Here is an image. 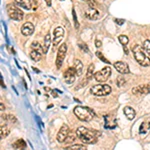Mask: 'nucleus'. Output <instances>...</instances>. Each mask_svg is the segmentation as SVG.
Here are the masks:
<instances>
[{
  "mask_svg": "<svg viewBox=\"0 0 150 150\" xmlns=\"http://www.w3.org/2000/svg\"><path fill=\"white\" fill-rule=\"evenodd\" d=\"M30 57L31 59L33 60V61L35 62H38L41 60V58H42V53H40L39 51H36V50L32 49L30 52Z\"/></svg>",
  "mask_w": 150,
  "mask_h": 150,
  "instance_id": "nucleus-21",
  "label": "nucleus"
},
{
  "mask_svg": "<svg viewBox=\"0 0 150 150\" xmlns=\"http://www.w3.org/2000/svg\"><path fill=\"white\" fill-rule=\"evenodd\" d=\"M114 68L121 74H128L130 72L129 66L127 65V63H125V62H123V61L115 62V63H114Z\"/></svg>",
  "mask_w": 150,
  "mask_h": 150,
  "instance_id": "nucleus-11",
  "label": "nucleus"
},
{
  "mask_svg": "<svg viewBox=\"0 0 150 150\" xmlns=\"http://www.w3.org/2000/svg\"><path fill=\"white\" fill-rule=\"evenodd\" d=\"M123 112H124L125 116L128 118L129 120H133L135 117V110L133 109L132 107H130V106H126V107H124V109H123Z\"/></svg>",
  "mask_w": 150,
  "mask_h": 150,
  "instance_id": "nucleus-16",
  "label": "nucleus"
},
{
  "mask_svg": "<svg viewBox=\"0 0 150 150\" xmlns=\"http://www.w3.org/2000/svg\"><path fill=\"white\" fill-rule=\"evenodd\" d=\"M115 22L118 24V25H122V24H124V19H118V18H116L115 19Z\"/></svg>",
  "mask_w": 150,
  "mask_h": 150,
  "instance_id": "nucleus-35",
  "label": "nucleus"
},
{
  "mask_svg": "<svg viewBox=\"0 0 150 150\" xmlns=\"http://www.w3.org/2000/svg\"><path fill=\"white\" fill-rule=\"evenodd\" d=\"M44 1L46 2L47 6H51V5H52V2H51V0H44Z\"/></svg>",
  "mask_w": 150,
  "mask_h": 150,
  "instance_id": "nucleus-37",
  "label": "nucleus"
},
{
  "mask_svg": "<svg viewBox=\"0 0 150 150\" xmlns=\"http://www.w3.org/2000/svg\"><path fill=\"white\" fill-rule=\"evenodd\" d=\"M75 139V136L74 135H68V137L66 138V140H65V142L66 143H71V142H73V140Z\"/></svg>",
  "mask_w": 150,
  "mask_h": 150,
  "instance_id": "nucleus-32",
  "label": "nucleus"
},
{
  "mask_svg": "<svg viewBox=\"0 0 150 150\" xmlns=\"http://www.w3.org/2000/svg\"><path fill=\"white\" fill-rule=\"evenodd\" d=\"M66 53H67V45H66V43H62V44L60 45L59 49H58L57 56H56V67L58 69L61 68L62 64H63V61H64V58L66 56Z\"/></svg>",
  "mask_w": 150,
  "mask_h": 150,
  "instance_id": "nucleus-6",
  "label": "nucleus"
},
{
  "mask_svg": "<svg viewBox=\"0 0 150 150\" xmlns=\"http://www.w3.org/2000/svg\"><path fill=\"white\" fill-rule=\"evenodd\" d=\"M34 25L31 22H25L21 27V33L25 36H30L34 32Z\"/></svg>",
  "mask_w": 150,
  "mask_h": 150,
  "instance_id": "nucleus-12",
  "label": "nucleus"
},
{
  "mask_svg": "<svg viewBox=\"0 0 150 150\" xmlns=\"http://www.w3.org/2000/svg\"><path fill=\"white\" fill-rule=\"evenodd\" d=\"M90 92L95 96H106L111 93V87L108 84H98L91 87Z\"/></svg>",
  "mask_w": 150,
  "mask_h": 150,
  "instance_id": "nucleus-4",
  "label": "nucleus"
},
{
  "mask_svg": "<svg viewBox=\"0 0 150 150\" xmlns=\"http://www.w3.org/2000/svg\"><path fill=\"white\" fill-rule=\"evenodd\" d=\"M72 12H73V17H74V23H75V27L76 28H78L79 27V24H78V22H77V17L75 16V10L73 9L72 10Z\"/></svg>",
  "mask_w": 150,
  "mask_h": 150,
  "instance_id": "nucleus-33",
  "label": "nucleus"
},
{
  "mask_svg": "<svg viewBox=\"0 0 150 150\" xmlns=\"http://www.w3.org/2000/svg\"><path fill=\"white\" fill-rule=\"evenodd\" d=\"M74 68L76 70L77 76H80V75L83 73V64L79 59H76L74 62Z\"/></svg>",
  "mask_w": 150,
  "mask_h": 150,
  "instance_id": "nucleus-18",
  "label": "nucleus"
},
{
  "mask_svg": "<svg viewBox=\"0 0 150 150\" xmlns=\"http://www.w3.org/2000/svg\"><path fill=\"white\" fill-rule=\"evenodd\" d=\"M85 16L89 20H97L100 17V13L98 10H96V8H91L89 7L88 9L85 11Z\"/></svg>",
  "mask_w": 150,
  "mask_h": 150,
  "instance_id": "nucleus-14",
  "label": "nucleus"
},
{
  "mask_svg": "<svg viewBox=\"0 0 150 150\" xmlns=\"http://www.w3.org/2000/svg\"><path fill=\"white\" fill-rule=\"evenodd\" d=\"M69 132H70L69 127L67 126L66 124H64L63 126L60 128L59 131L57 133V136H56L57 141L59 142V143H63V142H65V140H66V138L68 137V135L70 134Z\"/></svg>",
  "mask_w": 150,
  "mask_h": 150,
  "instance_id": "nucleus-9",
  "label": "nucleus"
},
{
  "mask_svg": "<svg viewBox=\"0 0 150 150\" xmlns=\"http://www.w3.org/2000/svg\"><path fill=\"white\" fill-rule=\"evenodd\" d=\"M111 75V68L109 66H106L100 70V71L96 72L94 74V78L97 82H105Z\"/></svg>",
  "mask_w": 150,
  "mask_h": 150,
  "instance_id": "nucleus-7",
  "label": "nucleus"
},
{
  "mask_svg": "<svg viewBox=\"0 0 150 150\" xmlns=\"http://www.w3.org/2000/svg\"><path fill=\"white\" fill-rule=\"evenodd\" d=\"M50 45H51V37H50V34H48L44 37V42H43L42 46H43V54H46L48 49H49Z\"/></svg>",
  "mask_w": 150,
  "mask_h": 150,
  "instance_id": "nucleus-17",
  "label": "nucleus"
},
{
  "mask_svg": "<svg viewBox=\"0 0 150 150\" xmlns=\"http://www.w3.org/2000/svg\"><path fill=\"white\" fill-rule=\"evenodd\" d=\"M88 5H89V7H91V8H96L97 5H98V3L95 1V0H89Z\"/></svg>",
  "mask_w": 150,
  "mask_h": 150,
  "instance_id": "nucleus-30",
  "label": "nucleus"
},
{
  "mask_svg": "<svg viewBox=\"0 0 150 150\" xmlns=\"http://www.w3.org/2000/svg\"><path fill=\"white\" fill-rule=\"evenodd\" d=\"M143 48L145 50V52L150 56V40H145L143 43Z\"/></svg>",
  "mask_w": 150,
  "mask_h": 150,
  "instance_id": "nucleus-26",
  "label": "nucleus"
},
{
  "mask_svg": "<svg viewBox=\"0 0 150 150\" xmlns=\"http://www.w3.org/2000/svg\"><path fill=\"white\" fill-rule=\"evenodd\" d=\"M82 1H86V2H88V1H89V0H82Z\"/></svg>",
  "mask_w": 150,
  "mask_h": 150,
  "instance_id": "nucleus-39",
  "label": "nucleus"
},
{
  "mask_svg": "<svg viewBox=\"0 0 150 150\" xmlns=\"http://www.w3.org/2000/svg\"><path fill=\"white\" fill-rule=\"evenodd\" d=\"M125 83V79L123 77H118L117 78V85L119 87H121L122 85H124Z\"/></svg>",
  "mask_w": 150,
  "mask_h": 150,
  "instance_id": "nucleus-31",
  "label": "nucleus"
},
{
  "mask_svg": "<svg viewBox=\"0 0 150 150\" xmlns=\"http://www.w3.org/2000/svg\"><path fill=\"white\" fill-rule=\"evenodd\" d=\"M79 47H80L82 50H85L86 52H89V49H88V47H87L86 44H79Z\"/></svg>",
  "mask_w": 150,
  "mask_h": 150,
  "instance_id": "nucleus-34",
  "label": "nucleus"
},
{
  "mask_svg": "<svg viewBox=\"0 0 150 150\" xmlns=\"http://www.w3.org/2000/svg\"><path fill=\"white\" fill-rule=\"evenodd\" d=\"M65 149H86L85 145H79V144H75L72 146H67Z\"/></svg>",
  "mask_w": 150,
  "mask_h": 150,
  "instance_id": "nucleus-29",
  "label": "nucleus"
},
{
  "mask_svg": "<svg viewBox=\"0 0 150 150\" xmlns=\"http://www.w3.org/2000/svg\"><path fill=\"white\" fill-rule=\"evenodd\" d=\"M96 55H97V57L99 58V59L102 60L104 63H107V64H109V63H110V61H108V59H106L105 56H104V55H103L100 51H97V52H96Z\"/></svg>",
  "mask_w": 150,
  "mask_h": 150,
  "instance_id": "nucleus-28",
  "label": "nucleus"
},
{
  "mask_svg": "<svg viewBox=\"0 0 150 150\" xmlns=\"http://www.w3.org/2000/svg\"><path fill=\"white\" fill-rule=\"evenodd\" d=\"M61 1H63V0H61Z\"/></svg>",
  "mask_w": 150,
  "mask_h": 150,
  "instance_id": "nucleus-40",
  "label": "nucleus"
},
{
  "mask_svg": "<svg viewBox=\"0 0 150 150\" xmlns=\"http://www.w3.org/2000/svg\"><path fill=\"white\" fill-rule=\"evenodd\" d=\"M14 3L18 7L24 8L26 10H30L32 8V2H31V0H14Z\"/></svg>",
  "mask_w": 150,
  "mask_h": 150,
  "instance_id": "nucleus-15",
  "label": "nucleus"
},
{
  "mask_svg": "<svg viewBox=\"0 0 150 150\" xmlns=\"http://www.w3.org/2000/svg\"><path fill=\"white\" fill-rule=\"evenodd\" d=\"M132 93L134 94H148L150 93V83L138 85L132 89Z\"/></svg>",
  "mask_w": 150,
  "mask_h": 150,
  "instance_id": "nucleus-13",
  "label": "nucleus"
},
{
  "mask_svg": "<svg viewBox=\"0 0 150 150\" xmlns=\"http://www.w3.org/2000/svg\"><path fill=\"white\" fill-rule=\"evenodd\" d=\"M92 77H94V65L90 64L87 68V73H86V78L88 80H90Z\"/></svg>",
  "mask_w": 150,
  "mask_h": 150,
  "instance_id": "nucleus-23",
  "label": "nucleus"
},
{
  "mask_svg": "<svg viewBox=\"0 0 150 150\" xmlns=\"http://www.w3.org/2000/svg\"><path fill=\"white\" fill-rule=\"evenodd\" d=\"M53 35H54V37H53V46L54 47H57L58 45L60 44V42L62 41L64 37V29L63 27H61V26H58L54 29V32H53Z\"/></svg>",
  "mask_w": 150,
  "mask_h": 150,
  "instance_id": "nucleus-8",
  "label": "nucleus"
},
{
  "mask_svg": "<svg viewBox=\"0 0 150 150\" xmlns=\"http://www.w3.org/2000/svg\"><path fill=\"white\" fill-rule=\"evenodd\" d=\"M7 13H8L9 17L15 21H21L23 19V12L20 10L16 5H12V4H8L6 7Z\"/></svg>",
  "mask_w": 150,
  "mask_h": 150,
  "instance_id": "nucleus-5",
  "label": "nucleus"
},
{
  "mask_svg": "<svg viewBox=\"0 0 150 150\" xmlns=\"http://www.w3.org/2000/svg\"><path fill=\"white\" fill-rule=\"evenodd\" d=\"M133 54H134V58L138 63L141 65V66L147 67L150 65V59L148 58L146 54L143 52L142 50V47L140 45H135L134 47L132 48Z\"/></svg>",
  "mask_w": 150,
  "mask_h": 150,
  "instance_id": "nucleus-3",
  "label": "nucleus"
},
{
  "mask_svg": "<svg viewBox=\"0 0 150 150\" xmlns=\"http://www.w3.org/2000/svg\"><path fill=\"white\" fill-rule=\"evenodd\" d=\"M1 117H2V119L7 120V121H9L11 123H16V122H17V119L15 118V116H13L11 114H8V115H3V114H2Z\"/></svg>",
  "mask_w": 150,
  "mask_h": 150,
  "instance_id": "nucleus-25",
  "label": "nucleus"
},
{
  "mask_svg": "<svg viewBox=\"0 0 150 150\" xmlns=\"http://www.w3.org/2000/svg\"><path fill=\"white\" fill-rule=\"evenodd\" d=\"M4 108H5V107H3V103H1V110L3 111V110H4Z\"/></svg>",
  "mask_w": 150,
  "mask_h": 150,
  "instance_id": "nucleus-38",
  "label": "nucleus"
},
{
  "mask_svg": "<svg viewBox=\"0 0 150 150\" xmlns=\"http://www.w3.org/2000/svg\"><path fill=\"white\" fill-rule=\"evenodd\" d=\"M12 147L15 149H24L27 147V144H26V142L23 139H18L12 144Z\"/></svg>",
  "mask_w": 150,
  "mask_h": 150,
  "instance_id": "nucleus-20",
  "label": "nucleus"
},
{
  "mask_svg": "<svg viewBox=\"0 0 150 150\" xmlns=\"http://www.w3.org/2000/svg\"><path fill=\"white\" fill-rule=\"evenodd\" d=\"M9 133H10V129H9V127L6 124H2L0 126V137H1V139L8 136Z\"/></svg>",
  "mask_w": 150,
  "mask_h": 150,
  "instance_id": "nucleus-19",
  "label": "nucleus"
},
{
  "mask_svg": "<svg viewBox=\"0 0 150 150\" xmlns=\"http://www.w3.org/2000/svg\"><path fill=\"white\" fill-rule=\"evenodd\" d=\"M118 39H119V42L121 43L122 45H126L128 43V41H129L126 35H120L119 37H118Z\"/></svg>",
  "mask_w": 150,
  "mask_h": 150,
  "instance_id": "nucleus-27",
  "label": "nucleus"
},
{
  "mask_svg": "<svg viewBox=\"0 0 150 150\" xmlns=\"http://www.w3.org/2000/svg\"><path fill=\"white\" fill-rule=\"evenodd\" d=\"M76 135L84 144H93L96 143L98 137L101 136V132L81 126L76 130Z\"/></svg>",
  "mask_w": 150,
  "mask_h": 150,
  "instance_id": "nucleus-1",
  "label": "nucleus"
},
{
  "mask_svg": "<svg viewBox=\"0 0 150 150\" xmlns=\"http://www.w3.org/2000/svg\"><path fill=\"white\" fill-rule=\"evenodd\" d=\"M150 130V122L149 121H144L143 123L141 124V126H140V129H139V132L140 133H147Z\"/></svg>",
  "mask_w": 150,
  "mask_h": 150,
  "instance_id": "nucleus-22",
  "label": "nucleus"
},
{
  "mask_svg": "<svg viewBox=\"0 0 150 150\" xmlns=\"http://www.w3.org/2000/svg\"><path fill=\"white\" fill-rule=\"evenodd\" d=\"M101 45H102V43H101L100 40H96L95 41V46L96 47H101Z\"/></svg>",
  "mask_w": 150,
  "mask_h": 150,
  "instance_id": "nucleus-36",
  "label": "nucleus"
},
{
  "mask_svg": "<svg viewBox=\"0 0 150 150\" xmlns=\"http://www.w3.org/2000/svg\"><path fill=\"white\" fill-rule=\"evenodd\" d=\"M31 48L36 50V51H39L40 53H42V54H43V46L40 44L39 42H37V41L32 42V44H31Z\"/></svg>",
  "mask_w": 150,
  "mask_h": 150,
  "instance_id": "nucleus-24",
  "label": "nucleus"
},
{
  "mask_svg": "<svg viewBox=\"0 0 150 150\" xmlns=\"http://www.w3.org/2000/svg\"><path fill=\"white\" fill-rule=\"evenodd\" d=\"M76 70H75L74 67H70V68H67L65 70V72L63 73V77L64 80L67 84H71L73 83L75 80V77H76Z\"/></svg>",
  "mask_w": 150,
  "mask_h": 150,
  "instance_id": "nucleus-10",
  "label": "nucleus"
},
{
  "mask_svg": "<svg viewBox=\"0 0 150 150\" xmlns=\"http://www.w3.org/2000/svg\"><path fill=\"white\" fill-rule=\"evenodd\" d=\"M74 114L76 115V117L81 121L88 122L90 121L92 118L95 117V113L92 109L88 107H84V106H76L73 109Z\"/></svg>",
  "mask_w": 150,
  "mask_h": 150,
  "instance_id": "nucleus-2",
  "label": "nucleus"
}]
</instances>
